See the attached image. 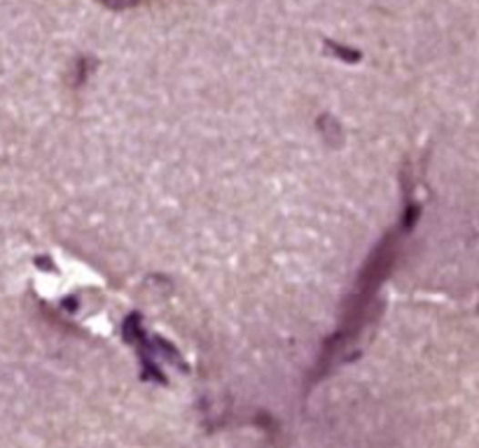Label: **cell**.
Masks as SVG:
<instances>
[{
  "label": "cell",
  "mask_w": 479,
  "mask_h": 448,
  "mask_svg": "<svg viewBox=\"0 0 479 448\" xmlns=\"http://www.w3.org/2000/svg\"><path fill=\"white\" fill-rule=\"evenodd\" d=\"M92 68H94V59H89V56H80V59L73 64V70L68 73V85L80 87L82 82H87V77H89Z\"/></svg>",
  "instance_id": "6da1fadb"
},
{
  "label": "cell",
  "mask_w": 479,
  "mask_h": 448,
  "mask_svg": "<svg viewBox=\"0 0 479 448\" xmlns=\"http://www.w3.org/2000/svg\"><path fill=\"white\" fill-rule=\"evenodd\" d=\"M98 3L108 7V10H131V7H138L146 0H98Z\"/></svg>",
  "instance_id": "3957f363"
},
{
  "label": "cell",
  "mask_w": 479,
  "mask_h": 448,
  "mask_svg": "<svg viewBox=\"0 0 479 448\" xmlns=\"http://www.w3.org/2000/svg\"><path fill=\"white\" fill-rule=\"evenodd\" d=\"M325 45H328L330 52L337 54L340 59H344V61H358V59H361V52H356V49L341 47V45H337V43H325Z\"/></svg>",
  "instance_id": "7a4b0ae2"
}]
</instances>
